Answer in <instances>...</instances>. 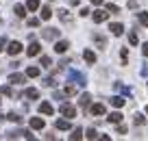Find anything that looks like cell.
Instances as JSON below:
<instances>
[{
  "mask_svg": "<svg viewBox=\"0 0 148 141\" xmlns=\"http://www.w3.org/2000/svg\"><path fill=\"white\" fill-rule=\"evenodd\" d=\"M15 15H18V18H24V15H26V7H22V5H15Z\"/></svg>",
  "mask_w": 148,
  "mask_h": 141,
  "instance_id": "cell-21",
  "label": "cell"
},
{
  "mask_svg": "<svg viewBox=\"0 0 148 141\" xmlns=\"http://www.w3.org/2000/svg\"><path fill=\"white\" fill-rule=\"evenodd\" d=\"M85 61H87V63H96V54H94V52L92 50H85Z\"/></svg>",
  "mask_w": 148,
  "mask_h": 141,
  "instance_id": "cell-22",
  "label": "cell"
},
{
  "mask_svg": "<svg viewBox=\"0 0 148 141\" xmlns=\"http://www.w3.org/2000/svg\"><path fill=\"white\" fill-rule=\"evenodd\" d=\"M107 18H109V13H105V11H96V13H94V22L96 24L107 22Z\"/></svg>",
  "mask_w": 148,
  "mask_h": 141,
  "instance_id": "cell-10",
  "label": "cell"
},
{
  "mask_svg": "<svg viewBox=\"0 0 148 141\" xmlns=\"http://www.w3.org/2000/svg\"><path fill=\"white\" fill-rule=\"evenodd\" d=\"M70 139L76 141V139H83V130L81 128H76V130H72V135H70Z\"/></svg>",
  "mask_w": 148,
  "mask_h": 141,
  "instance_id": "cell-23",
  "label": "cell"
},
{
  "mask_svg": "<svg viewBox=\"0 0 148 141\" xmlns=\"http://www.w3.org/2000/svg\"><path fill=\"white\" fill-rule=\"evenodd\" d=\"M107 11H111V13H118V11H120V9H118L116 5H111V2H109V5H107Z\"/></svg>",
  "mask_w": 148,
  "mask_h": 141,
  "instance_id": "cell-34",
  "label": "cell"
},
{
  "mask_svg": "<svg viewBox=\"0 0 148 141\" xmlns=\"http://www.w3.org/2000/svg\"><path fill=\"white\" fill-rule=\"evenodd\" d=\"M59 111H61V115H63V117H68V119L76 117V109H74L72 104H68V102H63V104L59 106Z\"/></svg>",
  "mask_w": 148,
  "mask_h": 141,
  "instance_id": "cell-1",
  "label": "cell"
},
{
  "mask_svg": "<svg viewBox=\"0 0 148 141\" xmlns=\"http://www.w3.org/2000/svg\"><path fill=\"white\" fill-rule=\"evenodd\" d=\"M0 93H5V96H13V91H11L9 85H2V87H0Z\"/></svg>",
  "mask_w": 148,
  "mask_h": 141,
  "instance_id": "cell-28",
  "label": "cell"
},
{
  "mask_svg": "<svg viewBox=\"0 0 148 141\" xmlns=\"http://www.w3.org/2000/svg\"><path fill=\"white\" fill-rule=\"evenodd\" d=\"M42 37H44V39H48V41H52V39H57V37H59V31H57V28H44V31H42Z\"/></svg>",
  "mask_w": 148,
  "mask_h": 141,
  "instance_id": "cell-4",
  "label": "cell"
},
{
  "mask_svg": "<svg viewBox=\"0 0 148 141\" xmlns=\"http://www.w3.org/2000/svg\"><path fill=\"white\" fill-rule=\"evenodd\" d=\"M142 52H144V57H148V44H144V48H142Z\"/></svg>",
  "mask_w": 148,
  "mask_h": 141,
  "instance_id": "cell-40",
  "label": "cell"
},
{
  "mask_svg": "<svg viewBox=\"0 0 148 141\" xmlns=\"http://www.w3.org/2000/svg\"><path fill=\"white\" fill-rule=\"evenodd\" d=\"M129 41H131V44H137V35H135V33H129Z\"/></svg>",
  "mask_w": 148,
  "mask_h": 141,
  "instance_id": "cell-36",
  "label": "cell"
},
{
  "mask_svg": "<svg viewBox=\"0 0 148 141\" xmlns=\"http://www.w3.org/2000/svg\"><path fill=\"white\" fill-rule=\"evenodd\" d=\"M24 96H26V98H31V100H37V98H39V91L31 87V89H26V91H24Z\"/></svg>",
  "mask_w": 148,
  "mask_h": 141,
  "instance_id": "cell-15",
  "label": "cell"
},
{
  "mask_svg": "<svg viewBox=\"0 0 148 141\" xmlns=\"http://www.w3.org/2000/svg\"><path fill=\"white\" fill-rule=\"evenodd\" d=\"M31 128L42 130V128H44V119H42V117H31Z\"/></svg>",
  "mask_w": 148,
  "mask_h": 141,
  "instance_id": "cell-13",
  "label": "cell"
},
{
  "mask_svg": "<svg viewBox=\"0 0 148 141\" xmlns=\"http://www.w3.org/2000/svg\"><path fill=\"white\" fill-rule=\"evenodd\" d=\"M68 76H70V80H72V82H76L79 87H85V76H83L81 72H76V69H70V74H68Z\"/></svg>",
  "mask_w": 148,
  "mask_h": 141,
  "instance_id": "cell-2",
  "label": "cell"
},
{
  "mask_svg": "<svg viewBox=\"0 0 148 141\" xmlns=\"http://www.w3.org/2000/svg\"><path fill=\"white\" fill-rule=\"evenodd\" d=\"M146 115H148V106H146Z\"/></svg>",
  "mask_w": 148,
  "mask_h": 141,
  "instance_id": "cell-43",
  "label": "cell"
},
{
  "mask_svg": "<svg viewBox=\"0 0 148 141\" xmlns=\"http://www.w3.org/2000/svg\"><path fill=\"white\" fill-rule=\"evenodd\" d=\"M57 130H70L72 128V124H70V119H57Z\"/></svg>",
  "mask_w": 148,
  "mask_h": 141,
  "instance_id": "cell-8",
  "label": "cell"
},
{
  "mask_svg": "<svg viewBox=\"0 0 148 141\" xmlns=\"http://www.w3.org/2000/svg\"><path fill=\"white\" fill-rule=\"evenodd\" d=\"M26 76L28 78H37V76H39V67H33V65H31V67L26 69Z\"/></svg>",
  "mask_w": 148,
  "mask_h": 141,
  "instance_id": "cell-20",
  "label": "cell"
},
{
  "mask_svg": "<svg viewBox=\"0 0 148 141\" xmlns=\"http://www.w3.org/2000/svg\"><path fill=\"white\" fill-rule=\"evenodd\" d=\"M116 89L122 91V93H126V96H131V89H129V87H124V85H120V82H116Z\"/></svg>",
  "mask_w": 148,
  "mask_h": 141,
  "instance_id": "cell-25",
  "label": "cell"
},
{
  "mask_svg": "<svg viewBox=\"0 0 148 141\" xmlns=\"http://www.w3.org/2000/svg\"><path fill=\"white\" fill-rule=\"evenodd\" d=\"M139 22L144 24V26H148V13L144 11V13H139Z\"/></svg>",
  "mask_w": 148,
  "mask_h": 141,
  "instance_id": "cell-31",
  "label": "cell"
},
{
  "mask_svg": "<svg viewBox=\"0 0 148 141\" xmlns=\"http://www.w3.org/2000/svg\"><path fill=\"white\" fill-rule=\"evenodd\" d=\"M39 113H44V115H52V113H55V109H52L50 102H42V104H39Z\"/></svg>",
  "mask_w": 148,
  "mask_h": 141,
  "instance_id": "cell-7",
  "label": "cell"
},
{
  "mask_svg": "<svg viewBox=\"0 0 148 141\" xmlns=\"http://www.w3.org/2000/svg\"><path fill=\"white\" fill-rule=\"evenodd\" d=\"M42 20H50L52 18V11H50V7H42Z\"/></svg>",
  "mask_w": 148,
  "mask_h": 141,
  "instance_id": "cell-19",
  "label": "cell"
},
{
  "mask_svg": "<svg viewBox=\"0 0 148 141\" xmlns=\"http://www.w3.org/2000/svg\"><path fill=\"white\" fill-rule=\"evenodd\" d=\"M7 52H9L11 57L20 54V52H22V44H20V41H11V44L7 46Z\"/></svg>",
  "mask_w": 148,
  "mask_h": 141,
  "instance_id": "cell-3",
  "label": "cell"
},
{
  "mask_svg": "<svg viewBox=\"0 0 148 141\" xmlns=\"http://www.w3.org/2000/svg\"><path fill=\"white\" fill-rule=\"evenodd\" d=\"M5 46H7V37H0V50H7Z\"/></svg>",
  "mask_w": 148,
  "mask_h": 141,
  "instance_id": "cell-38",
  "label": "cell"
},
{
  "mask_svg": "<svg viewBox=\"0 0 148 141\" xmlns=\"http://www.w3.org/2000/svg\"><path fill=\"white\" fill-rule=\"evenodd\" d=\"M39 52H42V46L37 44V41H31V46L26 48V54H28V57H37Z\"/></svg>",
  "mask_w": 148,
  "mask_h": 141,
  "instance_id": "cell-5",
  "label": "cell"
},
{
  "mask_svg": "<svg viewBox=\"0 0 148 141\" xmlns=\"http://www.w3.org/2000/svg\"><path fill=\"white\" fill-rule=\"evenodd\" d=\"M26 9L28 11H37L39 9V0H26Z\"/></svg>",
  "mask_w": 148,
  "mask_h": 141,
  "instance_id": "cell-16",
  "label": "cell"
},
{
  "mask_svg": "<svg viewBox=\"0 0 148 141\" xmlns=\"http://www.w3.org/2000/svg\"><path fill=\"white\" fill-rule=\"evenodd\" d=\"M59 18L63 20V22H72V15H70L68 9H61V11H59Z\"/></svg>",
  "mask_w": 148,
  "mask_h": 141,
  "instance_id": "cell-17",
  "label": "cell"
},
{
  "mask_svg": "<svg viewBox=\"0 0 148 141\" xmlns=\"http://www.w3.org/2000/svg\"><path fill=\"white\" fill-rule=\"evenodd\" d=\"M63 91H65V96H74V93H76V87H74V85H68Z\"/></svg>",
  "mask_w": 148,
  "mask_h": 141,
  "instance_id": "cell-29",
  "label": "cell"
},
{
  "mask_svg": "<svg viewBox=\"0 0 148 141\" xmlns=\"http://www.w3.org/2000/svg\"><path fill=\"white\" fill-rule=\"evenodd\" d=\"M70 2H72V5H79V2H81V0H70Z\"/></svg>",
  "mask_w": 148,
  "mask_h": 141,
  "instance_id": "cell-42",
  "label": "cell"
},
{
  "mask_svg": "<svg viewBox=\"0 0 148 141\" xmlns=\"http://www.w3.org/2000/svg\"><path fill=\"white\" fill-rule=\"evenodd\" d=\"M89 113L92 115H105V104H92L89 106Z\"/></svg>",
  "mask_w": 148,
  "mask_h": 141,
  "instance_id": "cell-12",
  "label": "cell"
},
{
  "mask_svg": "<svg viewBox=\"0 0 148 141\" xmlns=\"http://www.w3.org/2000/svg\"><path fill=\"white\" fill-rule=\"evenodd\" d=\"M133 122L137 124V126H142V124H146V117H144V115H139V113H137V115H133Z\"/></svg>",
  "mask_w": 148,
  "mask_h": 141,
  "instance_id": "cell-24",
  "label": "cell"
},
{
  "mask_svg": "<svg viewBox=\"0 0 148 141\" xmlns=\"http://www.w3.org/2000/svg\"><path fill=\"white\" fill-rule=\"evenodd\" d=\"M85 137H87V139H96V137H98V132L94 130V128H89V130H87V135H85Z\"/></svg>",
  "mask_w": 148,
  "mask_h": 141,
  "instance_id": "cell-32",
  "label": "cell"
},
{
  "mask_svg": "<svg viewBox=\"0 0 148 141\" xmlns=\"http://www.w3.org/2000/svg\"><path fill=\"white\" fill-rule=\"evenodd\" d=\"M129 9H137V0H129Z\"/></svg>",
  "mask_w": 148,
  "mask_h": 141,
  "instance_id": "cell-39",
  "label": "cell"
},
{
  "mask_svg": "<svg viewBox=\"0 0 148 141\" xmlns=\"http://www.w3.org/2000/svg\"><path fill=\"white\" fill-rule=\"evenodd\" d=\"M107 119H109V122H113V124H120V122H122V113H118V111H116V113H111Z\"/></svg>",
  "mask_w": 148,
  "mask_h": 141,
  "instance_id": "cell-18",
  "label": "cell"
},
{
  "mask_svg": "<svg viewBox=\"0 0 148 141\" xmlns=\"http://www.w3.org/2000/svg\"><path fill=\"white\" fill-rule=\"evenodd\" d=\"M7 119H9V122H15V124L22 122V117H20L18 113H9V115H7Z\"/></svg>",
  "mask_w": 148,
  "mask_h": 141,
  "instance_id": "cell-26",
  "label": "cell"
},
{
  "mask_svg": "<svg viewBox=\"0 0 148 141\" xmlns=\"http://www.w3.org/2000/svg\"><path fill=\"white\" fill-rule=\"evenodd\" d=\"M96 41H98L100 48H105V37H102V35H96Z\"/></svg>",
  "mask_w": 148,
  "mask_h": 141,
  "instance_id": "cell-37",
  "label": "cell"
},
{
  "mask_svg": "<svg viewBox=\"0 0 148 141\" xmlns=\"http://www.w3.org/2000/svg\"><path fill=\"white\" fill-rule=\"evenodd\" d=\"M9 82H13V85H22V82H26V78H24V74H11Z\"/></svg>",
  "mask_w": 148,
  "mask_h": 141,
  "instance_id": "cell-11",
  "label": "cell"
},
{
  "mask_svg": "<svg viewBox=\"0 0 148 141\" xmlns=\"http://www.w3.org/2000/svg\"><path fill=\"white\" fill-rule=\"evenodd\" d=\"M109 31L113 33V35H116V37H120V35H122V31H124V26H122L120 22H113V24H111V26H109Z\"/></svg>",
  "mask_w": 148,
  "mask_h": 141,
  "instance_id": "cell-9",
  "label": "cell"
},
{
  "mask_svg": "<svg viewBox=\"0 0 148 141\" xmlns=\"http://www.w3.org/2000/svg\"><path fill=\"white\" fill-rule=\"evenodd\" d=\"M120 57H122V63H126V59H129V50H126V48H122Z\"/></svg>",
  "mask_w": 148,
  "mask_h": 141,
  "instance_id": "cell-33",
  "label": "cell"
},
{
  "mask_svg": "<svg viewBox=\"0 0 148 141\" xmlns=\"http://www.w3.org/2000/svg\"><path fill=\"white\" fill-rule=\"evenodd\" d=\"M79 104H81V106H87V104H89V93H83V96H81Z\"/></svg>",
  "mask_w": 148,
  "mask_h": 141,
  "instance_id": "cell-27",
  "label": "cell"
},
{
  "mask_svg": "<svg viewBox=\"0 0 148 141\" xmlns=\"http://www.w3.org/2000/svg\"><path fill=\"white\" fill-rule=\"evenodd\" d=\"M111 104L116 106V109H122V106H124V98H120V96H113V98H111Z\"/></svg>",
  "mask_w": 148,
  "mask_h": 141,
  "instance_id": "cell-14",
  "label": "cell"
},
{
  "mask_svg": "<svg viewBox=\"0 0 148 141\" xmlns=\"http://www.w3.org/2000/svg\"><path fill=\"white\" fill-rule=\"evenodd\" d=\"M92 5H96V7H100V5H102V0H92Z\"/></svg>",
  "mask_w": 148,
  "mask_h": 141,
  "instance_id": "cell-41",
  "label": "cell"
},
{
  "mask_svg": "<svg viewBox=\"0 0 148 141\" xmlns=\"http://www.w3.org/2000/svg\"><path fill=\"white\" fill-rule=\"evenodd\" d=\"M68 48H70L68 41H57V44H55V52H57V54H63V52H68Z\"/></svg>",
  "mask_w": 148,
  "mask_h": 141,
  "instance_id": "cell-6",
  "label": "cell"
},
{
  "mask_svg": "<svg viewBox=\"0 0 148 141\" xmlns=\"http://www.w3.org/2000/svg\"><path fill=\"white\" fill-rule=\"evenodd\" d=\"M50 65H52L50 57H42V67H50Z\"/></svg>",
  "mask_w": 148,
  "mask_h": 141,
  "instance_id": "cell-30",
  "label": "cell"
},
{
  "mask_svg": "<svg viewBox=\"0 0 148 141\" xmlns=\"http://www.w3.org/2000/svg\"><path fill=\"white\" fill-rule=\"evenodd\" d=\"M26 24H28V26H39V20H37V18H31Z\"/></svg>",
  "mask_w": 148,
  "mask_h": 141,
  "instance_id": "cell-35",
  "label": "cell"
}]
</instances>
